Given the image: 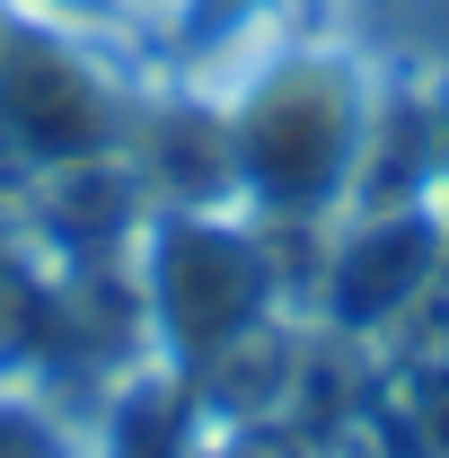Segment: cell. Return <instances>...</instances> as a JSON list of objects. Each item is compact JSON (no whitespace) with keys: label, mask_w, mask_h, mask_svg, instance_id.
<instances>
[{"label":"cell","mask_w":449,"mask_h":458,"mask_svg":"<svg viewBox=\"0 0 449 458\" xmlns=\"http://www.w3.org/2000/svg\"><path fill=\"white\" fill-rule=\"evenodd\" d=\"M141 318L168 361L212 370L265 318V247L212 212L168 203L159 221H141Z\"/></svg>","instance_id":"1"},{"label":"cell","mask_w":449,"mask_h":458,"mask_svg":"<svg viewBox=\"0 0 449 458\" xmlns=\"http://www.w3.org/2000/svg\"><path fill=\"white\" fill-rule=\"evenodd\" d=\"M0 132L27 150V168H80L114 159L132 141V114L106 89V71H89L71 27H0Z\"/></svg>","instance_id":"2"},{"label":"cell","mask_w":449,"mask_h":458,"mask_svg":"<svg viewBox=\"0 0 449 458\" xmlns=\"http://www.w3.org/2000/svg\"><path fill=\"white\" fill-rule=\"evenodd\" d=\"M343 150H352V98H343L335 71H274L247 106L229 114L238 185L265 212H309L343 176Z\"/></svg>","instance_id":"3"},{"label":"cell","mask_w":449,"mask_h":458,"mask_svg":"<svg viewBox=\"0 0 449 458\" xmlns=\"http://www.w3.org/2000/svg\"><path fill=\"white\" fill-rule=\"evenodd\" d=\"M405 283H414V221H388V229H361V247L343 256V274H335V300H343V318H370Z\"/></svg>","instance_id":"4"},{"label":"cell","mask_w":449,"mask_h":458,"mask_svg":"<svg viewBox=\"0 0 449 458\" xmlns=\"http://www.w3.org/2000/svg\"><path fill=\"white\" fill-rule=\"evenodd\" d=\"M54 27H97V18H114V0H36Z\"/></svg>","instance_id":"5"},{"label":"cell","mask_w":449,"mask_h":458,"mask_svg":"<svg viewBox=\"0 0 449 458\" xmlns=\"http://www.w3.org/2000/svg\"><path fill=\"white\" fill-rule=\"evenodd\" d=\"M150 9H159V0H114V18H150Z\"/></svg>","instance_id":"6"}]
</instances>
